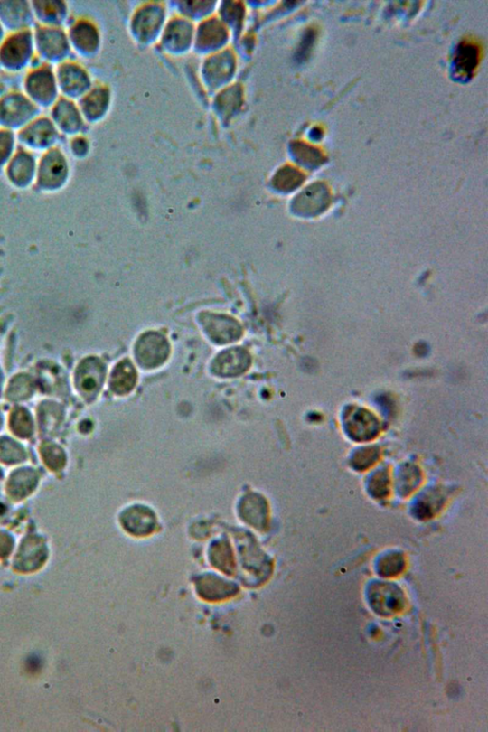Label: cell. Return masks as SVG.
<instances>
[{
  "label": "cell",
  "instance_id": "6da1fadb",
  "mask_svg": "<svg viewBox=\"0 0 488 732\" xmlns=\"http://www.w3.org/2000/svg\"><path fill=\"white\" fill-rule=\"evenodd\" d=\"M36 60L33 30L7 33L0 44V69L7 73L27 72Z\"/></svg>",
  "mask_w": 488,
  "mask_h": 732
},
{
  "label": "cell",
  "instance_id": "7a4b0ae2",
  "mask_svg": "<svg viewBox=\"0 0 488 732\" xmlns=\"http://www.w3.org/2000/svg\"><path fill=\"white\" fill-rule=\"evenodd\" d=\"M23 92L40 109L50 110L61 97L55 67L34 63L23 78Z\"/></svg>",
  "mask_w": 488,
  "mask_h": 732
},
{
  "label": "cell",
  "instance_id": "3957f363",
  "mask_svg": "<svg viewBox=\"0 0 488 732\" xmlns=\"http://www.w3.org/2000/svg\"><path fill=\"white\" fill-rule=\"evenodd\" d=\"M34 49L40 62L57 67L69 61L72 53L64 27L37 25L33 29Z\"/></svg>",
  "mask_w": 488,
  "mask_h": 732
},
{
  "label": "cell",
  "instance_id": "277c9868",
  "mask_svg": "<svg viewBox=\"0 0 488 732\" xmlns=\"http://www.w3.org/2000/svg\"><path fill=\"white\" fill-rule=\"evenodd\" d=\"M42 111L23 91H9L0 96V128L17 133Z\"/></svg>",
  "mask_w": 488,
  "mask_h": 732
},
{
  "label": "cell",
  "instance_id": "5b68a950",
  "mask_svg": "<svg viewBox=\"0 0 488 732\" xmlns=\"http://www.w3.org/2000/svg\"><path fill=\"white\" fill-rule=\"evenodd\" d=\"M16 136L20 147L40 155L60 146L62 136L50 117L42 114L17 132Z\"/></svg>",
  "mask_w": 488,
  "mask_h": 732
},
{
  "label": "cell",
  "instance_id": "8992f818",
  "mask_svg": "<svg viewBox=\"0 0 488 732\" xmlns=\"http://www.w3.org/2000/svg\"><path fill=\"white\" fill-rule=\"evenodd\" d=\"M70 175V163L65 151L60 146L39 155L37 180L45 190L61 188Z\"/></svg>",
  "mask_w": 488,
  "mask_h": 732
},
{
  "label": "cell",
  "instance_id": "52a82bcc",
  "mask_svg": "<svg viewBox=\"0 0 488 732\" xmlns=\"http://www.w3.org/2000/svg\"><path fill=\"white\" fill-rule=\"evenodd\" d=\"M368 599L374 612L383 617L402 612L406 604L403 590L386 582L372 583L369 587Z\"/></svg>",
  "mask_w": 488,
  "mask_h": 732
},
{
  "label": "cell",
  "instance_id": "ba28073f",
  "mask_svg": "<svg viewBox=\"0 0 488 732\" xmlns=\"http://www.w3.org/2000/svg\"><path fill=\"white\" fill-rule=\"evenodd\" d=\"M55 70L61 97L76 101L89 91L90 79L80 64L69 60Z\"/></svg>",
  "mask_w": 488,
  "mask_h": 732
},
{
  "label": "cell",
  "instance_id": "9c48e42d",
  "mask_svg": "<svg viewBox=\"0 0 488 732\" xmlns=\"http://www.w3.org/2000/svg\"><path fill=\"white\" fill-rule=\"evenodd\" d=\"M0 24L7 33L33 30L36 22L31 2L0 0Z\"/></svg>",
  "mask_w": 488,
  "mask_h": 732
},
{
  "label": "cell",
  "instance_id": "30bf717a",
  "mask_svg": "<svg viewBox=\"0 0 488 732\" xmlns=\"http://www.w3.org/2000/svg\"><path fill=\"white\" fill-rule=\"evenodd\" d=\"M50 118L61 136L73 137L80 135L84 117L79 104L72 99L61 97L50 109Z\"/></svg>",
  "mask_w": 488,
  "mask_h": 732
},
{
  "label": "cell",
  "instance_id": "8fae6325",
  "mask_svg": "<svg viewBox=\"0 0 488 732\" xmlns=\"http://www.w3.org/2000/svg\"><path fill=\"white\" fill-rule=\"evenodd\" d=\"M39 155L22 147L16 151L5 167L10 182L19 187H26L37 180Z\"/></svg>",
  "mask_w": 488,
  "mask_h": 732
},
{
  "label": "cell",
  "instance_id": "7c38bea8",
  "mask_svg": "<svg viewBox=\"0 0 488 732\" xmlns=\"http://www.w3.org/2000/svg\"><path fill=\"white\" fill-rule=\"evenodd\" d=\"M169 355V344L158 333L144 335L136 343V358L145 369H155L162 365Z\"/></svg>",
  "mask_w": 488,
  "mask_h": 732
},
{
  "label": "cell",
  "instance_id": "4fadbf2b",
  "mask_svg": "<svg viewBox=\"0 0 488 732\" xmlns=\"http://www.w3.org/2000/svg\"><path fill=\"white\" fill-rule=\"evenodd\" d=\"M34 22L39 26L64 27L69 7L62 0H36L31 2Z\"/></svg>",
  "mask_w": 488,
  "mask_h": 732
},
{
  "label": "cell",
  "instance_id": "5bb4252c",
  "mask_svg": "<svg viewBox=\"0 0 488 732\" xmlns=\"http://www.w3.org/2000/svg\"><path fill=\"white\" fill-rule=\"evenodd\" d=\"M202 324L209 337L220 344L237 341L241 336L240 325L229 317L205 314Z\"/></svg>",
  "mask_w": 488,
  "mask_h": 732
},
{
  "label": "cell",
  "instance_id": "9a60e30c",
  "mask_svg": "<svg viewBox=\"0 0 488 732\" xmlns=\"http://www.w3.org/2000/svg\"><path fill=\"white\" fill-rule=\"evenodd\" d=\"M72 51L87 56L95 52L99 43L97 29L87 21H77L67 31Z\"/></svg>",
  "mask_w": 488,
  "mask_h": 732
},
{
  "label": "cell",
  "instance_id": "2e32d148",
  "mask_svg": "<svg viewBox=\"0 0 488 732\" xmlns=\"http://www.w3.org/2000/svg\"><path fill=\"white\" fill-rule=\"evenodd\" d=\"M250 356L241 348H232L221 353L213 363V371L222 377H234L249 369Z\"/></svg>",
  "mask_w": 488,
  "mask_h": 732
},
{
  "label": "cell",
  "instance_id": "e0dca14e",
  "mask_svg": "<svg viewBox=\"0 0 488 732\" xmlns=\"http://www.w3.org/2000/svg\"><path fill=\"white\" fill-rule=\"evenodd\" d=\"M121 522L127 531L136 536L151 534L156 527L153 511L139 505L126 511L121 516Z\"/></svg>",
  "mask_w": 488,
  "mask_h": 732
},
{
  "label": "cell",
  "instance_id": "ac0fdd59",
  "mask_svg": "<svg viewBox=\"0 0 488 732\" xmlns=\"http://www.w3.org/2000/svg\"><path fill=\"white\" fill-rule=\"evenodd\" d=\"M199 595L206 600L217 601L230 597L238 591L233 583L224 581L214 574H206L197 582Z\"/></svg>",
  "mask_w": 488,
  "mask_h": 732
},
{
  "label": "cell",
  "instance_id": "d6986e66",
  "mask_svg": "<svg viewBox=\"0 0 488 732\" xmlns=\"http://www.w3.org/2000/svg\"><path fill=\"white\" fill-rule=\"evenodd\" d=\"M239 513L248 524L257 529H264L267 520V505L258 495H248L239 505Z\"/></svg>",
  "mask_w": 488,
  "mask_h": 732
},
{
  "label": "cell",
  "instance_id": "ffe728a7",
  "mask_svg": "<svg viewBox=\"0 0 488 732\" xmlns=\"http://www.w3.org/2000/svg\"><path fill=\"white\" fill-rule=\"evenodd\" d=\"M136 372L129 361H122L116 366L111 378L112 390L118 395L129 393L136 386Z\"/></svg>",
  "mask_w": 488,
  "mask_h": 732
},
{
  "label": "cell",
  "instance_id": "44dd1931",
  "mask_svg": "<svg viewBox=\"0 0 488 732\" xmlns=\"http://www.w3.org/2000/svg\"><path fill=\"white\" fill-rule=\"evenodd\" d=\"M82 375L81 388L89 395H94L100 388L103 380L102 365L97 361H92L86 365Z\"/></svg>",
  "mask_w": 488,
  "mask_h": 732
},
{
  "label": "cell",
  "instance_id": "7402d4cb",
  "mask_svg": "<svg viewBox=\"0 0 488 732\" xmlns=\"http://www.w3.org/2000/svg\"><path fill=\"white\" fill-rule=\"evenodd\" d=\"M19 148L16 133L0 128V169H5Z\"/></svg>",
  "mask_w": 488,
  "mask_h": 732
},
{
  "label": "cell",
  "instance_id": "603a6c76",
  "mask_svg": "<svg viewBox=\"0 0 488 732\" xmlns=\"http://www.w3.org/2000/svg\"><path fill=\"white\" fill-rule=\"evenodd\" d=\"M211 560L215 567L231 573L233 571L232 551L229 543L218 542L211 548Z\"/></svg>",
  "mask_w": 488,
  "mask_h": 732
},
{
  "label": "cell",
  "instance_id": "cb8c5ba5",
  "mask_svg": "<svg viewBox=\"0 0 488 732\" xmlns=\"http://www.w3.org/2000/svg\"><path fill=\"white\" fill-rule=\"evenodd\" d=\"M405 568V560L402 555L391 553L382 557L378 564V573L381 577H394Z\"/></svg>",
  "mask_w": 488,
  "mask_h": 732
},
{
  "label": "cell",
  "instance_id": "d4e9b609",
  "mask_svg": "<svg viewBox=\"0 0 488 732\" xmlns=\"http://www.w3.org/2000/svg\"><path fill=\"white\" fill-rule=\"evenodd\" d=\"M476 61V52L474 48L470 45L460 48L458 54V64L462 69H474Z\"/></svg>",
  "mask_w": 488,
  "mask_h": 732
},
{
  "label": "cell",
  "instance_id": "484cf974",
  "mask_svg": "<svg viewBox=\"0 0 488 732\" xmlns=\"http://www.w3.org/2000/svg\"><path fill=\"white\" fill-rule=\"evenodd\" d=\"M69 151L74 158H82V156L87 154V151H89V144H87L85 138L81 136H75L70 138Z\"/></svg>",
  "mask_w": 488,
  "mask_h": 732
},
{
  "label": "cell",
  "instance_id": "4316f807",
  "mask_svg": "<svg viewBox=\"0 0 488 732\" xmlns=\"http://www.w3.org/2000/svg\"><path fill=\"white\" fill-rule=\"evenodd\" d=\"M7 33L4 29L3 25L0 24V44L4 42L5 38L6 37Z\"/></svg>",
  "mask_w": 488,
  "mask_h": 732
}]
</instances>
